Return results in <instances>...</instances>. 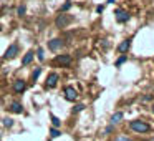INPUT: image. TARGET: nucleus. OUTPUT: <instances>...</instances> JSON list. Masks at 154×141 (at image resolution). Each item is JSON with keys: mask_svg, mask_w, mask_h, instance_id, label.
Instances as JSON below:
<instances>
[{"mask_svg": "<svg viewBox=\"0 0 154 141\" xmlns=\"http://www.w3.org/2000/svg\"><path fill=\"white\" fill-rule=\"evenodd\" d=\"M152 113H154V105H152Z\"/></svg>", "mask_w": 154, "mask_h": 141, "instance_id": "nucleus-25", "label": "nucleus"}, {"mask_svg": "<svg viewBox=\"0 0 154 141\" xmlns=\"http://www.w3.org/2000/svg\"><path fill=\"white\" fill-rule=\"evenodd\" d=\"M131 130H134L136 133H147L151 128H149V124H147L146 121L136 120V121H131Z\"/></svg>", "mask_w": 154, "mask_h": 141, "instance_id": "nucleus-1", "label": "nucleus"}, {"mask_svg": "<svg viewBox=\"0 0 154 141\" xmlns=\"http://www.w3.org/2000/svg\"><path fill=\"white\" fill-rule=\"evenodd\" d=\"M114 141H131V139H129V138H126V136H118Z\"/></svg>", "mask_w": 154, "mask_h": 141, "instance_id": "nucleus-22", "label": "nucleus"}, {"mask_svg": "<svg viewBox=\"0 0 154 141\" xmlns=\"http://www.w3.org/2000/svg\"><path fill=\"white\" fill-rule=\"evenodd\" d=\"M17 53H18V45H17V43H12L10 47L7 48V52H5L4 58H5V60H12V58L17 57Z\"/></svg>", "mask_w": 154, "mask_h": 141, "instance_id": "nucleus-3", "label": "nucleus"}, {"mask_svg": "<svg viewBox=\"0 0 154 141\" xmlns=\"http://www.w3.org/2000/svg\"><path fill=\"white\" fill-rule=\"evenodd\" d=\"M65 98H66L68 101H75L78 98V91L75 90L73 86H66L65 88Z\"/></svg>", "mask_w": 154, "mask_h": 141, "instance_id": "nucleus-4", "label": "nucleus"}, {"mask_svg": "<svg viewBox=\"0 0 154 141\" xmlns=\"http://www.w3.org/2000/svg\"><path fill=\"white\" fill-rule=\"evenodd\" d=\"M85 110V105L83 103H80V105H75V108H73V113H80V111H83Z\"/></svg>", "mask_w": 154, "mask_h": 141, "instance_id": "nucleus-16", "label": "nucleus"}, {"mask_svg": "<svg viewBox=\"0 0 154 141\" xmlns=\"http://www.w3.org/2000/svg\"><path fill=\"white\" fill-rule=\"evenodd\" d=\"M40 73H42V68H37V70L33 71V75H32V77H33V80H37V78L40 77Z\"/></svg>", "mask_w": 154, "mask_h": 141, "instance_id": "nucleus-20", "label": "nucleus"}, {"mask_svg": "<svg viewBox=\"0 0 154 141\" xmlns=\"http://www.w3.org/2000/svg\"><path fill=\"white\" fill-rule=\"evenodd\" d=\"M71 22H73V17H70V15H60V17L55 20V25H57L58 28H65L66 25H70Z\"/></svg>", "mask_w": 154, "mask_h": 141, "instance_id": "nucleus-2", "label": "nucleus"}, {"mask_svg": "<svg viewBox=\"0 0 154 141\" xmlns=\"http://www.w3.org/2000/svg\"><path fill=\"white\" fill-rule=\"evenodd\" d=\"M10 110L14 111V113H22V111H23V106H22V103H18V101H14V103L10 105Z\"/></svg>", "mask_w": 154, "mask_h": 141, "instance_id": "nucleus-10", "label": "nucleus"}, {"mask_svg": "<svg viewBox=\"0 0 154 141\" xmlns=\"http://www.w3.org/2000/svg\"><path fill=\"white\" fill-rule=\"evenodd\" d=\"M57 83H58V75H57V73L48 75V78H47V88H53V86H57Z\"/></svg>", "mask_w": 154, "mask_h": 141, "instance_id": "nucleus-7", "label": "nucleus"}, {"mask_svg": "<svg viewBox=\"0 0 154 141\" xmlns=\"http://www.w3.org/2000/svg\"><path fill=\"white\" fill-rule=\"evenodd\" d=\"M116 20L119 22V24H124V22L129 20V14H128L126 10H123V8H118L116 10Z\"/></svg>", "mask_w": 154, "mask_h": 141, "instance_id": "nucleus-6", "label": "nucleus"}, {"mask_svg": "<svg viewBox=\"0 0 154 141\" xmlns=\"http://www.w3.org/2000/svg\"><path fill=\"white\" fill-rule=\"evenodd\" d=\"M129 47H131V40H124L123 43H119V45H118V50H119L121 53H124V52H128V50H129Z\"/></svg>", "mask_w": 154, "mask_h": 141, "instance_id": "nucleus-9", "label": "nucleus"}, {"mask_svg": "<svg viewBox=\"0 0 154 141\" xmlns=\"http://www.w3.org/2000/svg\"><path fill=\"white\" fill-rule=\"evenodd\" d=\"M50 120H51V123H53V128H58L61 124V121H60V118H57L55 114H51L50 116Z\"/></svg>", "mask_w": 154, "mask_h": 141, "instance_id": "nucleus-14", "label": "nucleus"}, {"mask_svg": "<svg viewBox=\"0 0 154 141\" xmlns=\"http://www.w3.org/2000/svg\"><path fill=\"white\" fill-rule=\"evenodd\" d=\"M37 55H38V60H42V61L45 60V55H43V48H38Z\"/></svg>", "mask_w": 154, "mask_h": 141, "instance_id": "nucleus-19", "label": "nucleus"}, {"mask_svg": "<svg viewBox=\"0 0 154 141\" xmlns=\"http://www.w3.org/2000/svg\"><path fill=\"white\" fill-rule=\"evenodd\" d=\"M70 7H71V2H70V0H66V2H65V4H63V7L60 8V12H66V10H68V8H70Z\"/></svg>", "mask_w": 154, "mask_h": 141, "instance_id": "nucleus-18", "label": "nucleus"}, {"mask_svg": "<svg viewBox=\"0 0 154 141\" xmlns=\"http://www.w3.org/2000/svg\"><path fill=\"white\" fill-rule=\"evenodd\" d=\"M0 30H2V27H0Z\"/></svg>", "mask_w": 154, "mask_h": 141, "instance_id": "nucleus-26", "label": "nucleus"}, {"mask_svg": "<svg viewBox=\"0 0 154 141\" xmlns=\"http://www.w3.org/2000/svg\"><path fill=\"white\" fill-rule=\"evenodd\" d=\"M103 10H104V7H103V5H100V7L96 8V12H98V14H101V12H103Z\"/></svg>", "mask_w": 154, "mask_h": 141, "instance_id": "nucleus-24", "label": "nucleus"}, {"mask_svg": "<svg viewBox=\"0 0 154 141\" xmlns=\"http://www.w3.org/2000/svg\"><path fill=\"white\" fill-rule=\"evenodd\" d=\"M25 86H27V85H25L23 80H17V81L14 83V90L17 91V93H22V91L25 90Z\"/></svg>", "mask_w": 154, "mask_h": 141, "instance_id": "nucleus-8", "label": "nucleus"}, {"mask_svg": "<svg viewBox=\"0 0 154 141\" xmlns=\"http://www.w3.org/2000/svg\"><path fill=\"white\" fill-rule=\"evenodd\" d=\"M124 61H126V57H121V58H119V60H118V61H116V65H118V67H119V65H123V63H124Z\"/></svg>", "mask_w": 154, "mask_h": 141, "instance_id": "nucleus-23", "label": "nucleus"}, {"mask_svg": "<svg viewBox=\"0 0 154 141\" xmlns=\"http://www.w3.org/2000/svg\"><path fill=\"white\" fill-rule=\"evenodd\" d=\"M4 126L5 128H10V126H14V120H12V118H4Z\"/></svg>", "mask_w": 154, "mask_h": 141, "instance_id": "nucleus-15", "label": "nucleus"}, {"mask_svg": "<svg viewBox=\"0 0 154 141\" xmlns=\"http://www.w3.org/2000/svg\"><path fill=\"white\" fill-rule=\"evenodd\" d=\"M61 47H63V40H61V38H53V40L48 42V48H50L51 52L60 50Z\"/></svg>", "mask_w": 154, "mask_h": 141, "instance_id": "nucleus-5", "label": "nucleus"}, {"mask_svg": "<svg viewBox=\"0 0 154 141\" xmlns=\"http://www.w3.org/2000/svg\"><path fill=\"white\" fill-rule=\"evenodd\" d=\"M57 61H58L60 65H70L71 57H70V55H61V57H58V58H57Z\"/></svg>", "mask_w": 154, "mask_h": 141, "instance_id": "nucleus-11", "label": "nucleus"}, {"mask_svg": "<svg viewBox=\"0 0 154 141\" xmlns=\"http://www.w3.org/2000/svg\"><path fill=\"white\" fill-rule=\"evenodd\" d=\"M123 116H124L123 113H114L113 116H111V123H119V121L123 120Z\"/></svg>", "mask_w": 154, "mask_h": 141, "instance_id": "nucleus-13", "label": "nucleus"}, {"mask_svg": "<svg viewBox=\"0 0 154 141\" xmlns=\"http://www.w3.org/2000/svg\"><path fill=\"white\" fill-rule=\"evenodd\" d=\"M50 136L51 138H58V136H60V131H58L57 128H51V130H50Z\"/></svg>", "mask_w": 154, "mask_h": 141, "instance_id": "nucleus-17", "label": "nucleus"}, {"mask_svg": "<svg viewBox=\"0 0 154 141\" xmlns=\"http://www.w3.org/2000/svg\"><path fill=\"white\" fill-rule=\"evenodd\" d=\"M33 57H35V53H33V52H28V53L23 57V60H22V65H28L32 60H33Z\"/></svg>", "mask_w": 154, "mask_h": 141, "instance_id": "nucleus-12", "label": "nucleus"}, {"mask_svg": "<svg viewBox=\"0 0 154 141\" xmlns=\"http://www.w3.org/2000/svg\"><path fill=\"white\" fill-rule=\"evenodd\" d=\"M25 10H27V8H25V5H20V7H18V15H20V17H22V15H25Z\"/></svg>", "mask_w": 154, "mask_h": 141, "instance_id": "nucleus-21", "label": "nucleus"}]
</instances>
